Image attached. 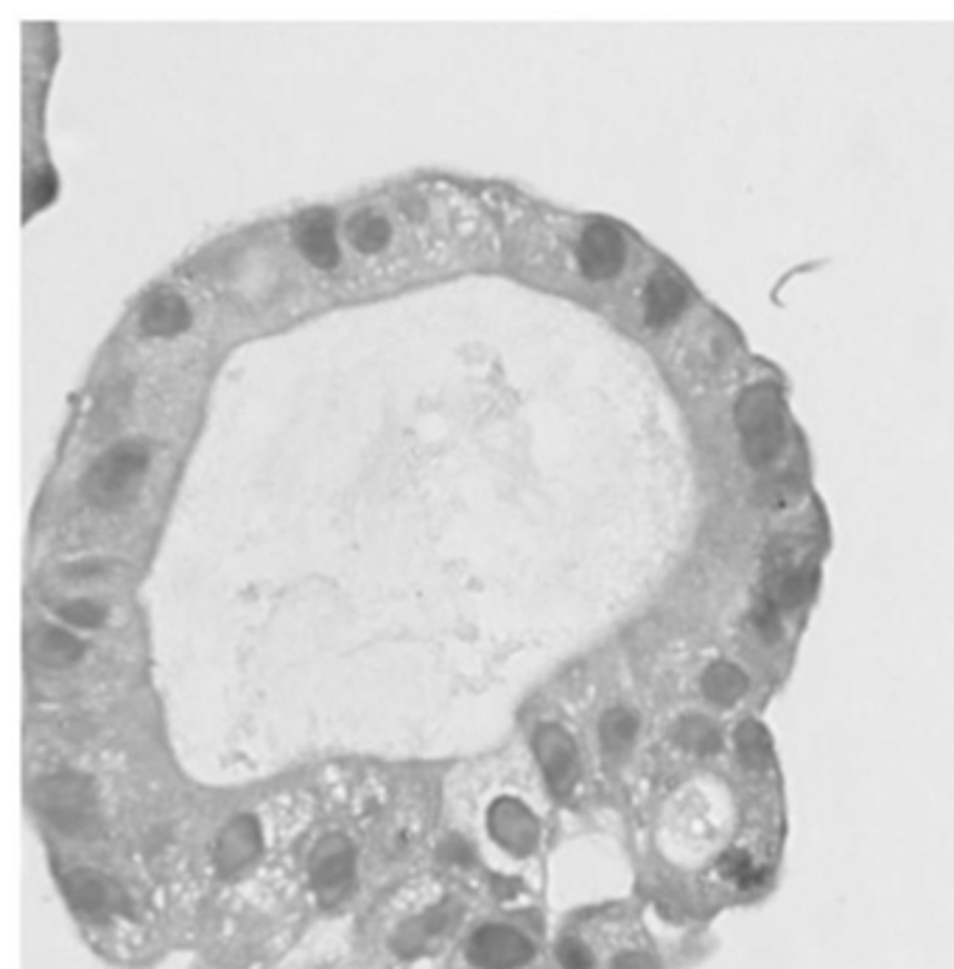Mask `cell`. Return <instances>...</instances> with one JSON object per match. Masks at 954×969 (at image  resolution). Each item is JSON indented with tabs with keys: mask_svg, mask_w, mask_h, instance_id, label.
I'll return each instance as SVG.
<instances>
[{
	"mask_svg": "<svg viewBox=\"0 0 954 969\" xmlns=\"http://www.w3.org/2000/svg\"><path fill=\"white\" fill-rule=\"evenodd\" d=\"M533 952V941L507 924H485L468 941V958L479 969H518Z\"/></svg>",
	"mask_w": 954,
	"mask_h": 969,
	"instance_id": "5",
	"label": "cell"
},
{
	"mask_svg": "<svg viewBox=\"0 0 954 969\" xmlns=\"http://www.w3.org/2000/svg\"><path fill=\"white\" fill-rule=\"evenodd\" d=\"M607 969H666V967H664V958H660V952L655 950L653 941L644 939V936H636V941L625 945L614 958H610Z\"/></svg>",
	"mask_w": 954,
	"mask_h": 969,
	"instance_id": "19",
	"label": "cell"
},
{
	"mask_svg": "<svg viewBox=\"0 0 954 969\" xmlns=\"http://www.w3.org/2000/svg\"><path fill=\"white\" fill-rule=\"evenodd\" d=\"M34 804L40 813L62 832H81L93 821V784L79 773H53L34 788Z\"/></svg>",
	"mask_w": 954,
	"mask_h": 969,
	"instance_id": "3",
	"label": "cell"
},
{
	"mask_svg": "<svg viewBox=\"0 0 954 969\" xmlns=\"http://www.w3.org/2000/svg\"><path fill=\"white\" fill-rule=\"evenodd\" d=\"M297 250L317 269H336L339 264V241H336V225L325 210H311L295 225Z\"/></svg>",
	"mask_w": 954,
	"mask_h": 969,
	"instance_id": "11",
	"label": "cell"
},
{
	"mask_svg": "<svg viewBox=\"0 0 954 969\" xmlns=\"http://www.w3.org/2000/svg\"><path fill=\"white\" fill-rule=\"evenodd\" d=\"M260 852V827L252 815H241L232 821L216 841V866L225 874H236L244 866L252 863Z\"/></svg>",
	"mask_w": 954,
	"mask_h": 969,
	"instance_id": "12",
	"label": "cell"
},
{
	"mask_svg": "<svg viewBox=\"0 0 954 969\" xmlns=\"http://www.w3.org/2000/svg\"><path fill=\"white\" fill-rule=\"evenodd\" d=\"M62 888L68 902L73 906V911L81 913V917L99 919L123 906L121 891H118L107 877L96 874V871H87V869L70 871V874L64 877Z\"/></svg>",
	"mask_w": 954,
	"mask_h": 969,
	"instance_id": "9",
	"label": "cell"
},
{
	"mask_svg": "<svg viewBox=\"0 0 954 969\" xmlns=\"http://www.w3.org/2000/svg\"><path fill=\"white\" fill-rule=\"evenodd\" d=\"M627 258L625 236L610 221H590L577 247V261L585 278L607 280L622 273Z\"/></svg>",
	"mask_w": 954,
	"mask_h": 969,
	"instance_id": "4",
	"label": "cell"
},
{
	"mask_svg": "<svg viewBox=\"0 0 954 969\" xmlns=\"http://www.w3.org/2000/svg\"><path fill=\"white\" fill-rule=\"evenodd\" d=\"M59 616H62V620H68L70 625L99 627V625H105L107 611L101 609L99 603H93V600H70V603H64L62 609H59Z\"/></svg>",
	"mask_w": 954,
	"mask_h": 969,
	"instance_id": "21",
	"label": "cell"
},
{
	"mask_svg": "<svg viewBox=\"0 0 954 969\" xmlns=\"http://www.w3.org/2000/svg\"><path fill=\"white\" fill-rule=\"evenodd\" d=\"M149 452L140 443H118L116 448L96 459L85 479L87 500L99 507H118L135 494V485L146 474Z\"/></svg>",
	"mask_w": 954,
	"mask_h": 969,
	"instance_id": "2",
	"label": "cell"
},
{
	"mask_svg": "<svg viewBox=\"0 0 954 969\" xmlns=\"http://www.w3.org/2000/svg\"><path fill=\"white\" fill-rule=\"evenodd\" d=\"M736 749L745 757L747 765L762 768L769 762V738L764 734L762 725H742L736 732Z\"/></svg>",
	"mask_w": 954,
	"mask_h": 969,
	"instance_id": "20",
	"label": "cell"
},
{
	"mask_svg": "<svg viewBox=\"0 0 954 969\" xmlns=\"http://www.w3.org/2000/svg\"><path fill=\"white\" fill-rule=\"evenodd\" d=\"M490 835L496 838L498 847H504L513 854H529L538 847L540 824L535 813L524 801L501 795L493 801L490 807Z\"/></svg>",
	"mask_w": 954,
	"mask_h": 969,
	"instance_id": "7",
	"label": "cell"
},
{
	"mask_svg": "<svg viewBox=\"0 0 954 969\" xmlns=\"http://www.w3.org/2000/svg\"><path fill=\"white\" fill-rule=\"evenodd\" d=\"M686 306V289L669 273H655L644 291V314L649 326H666Z\"/></svg>",
	"mask_w": 954,
	"mask_h": 969,
	"instance_id": "15",
	"label": "cell"
},
{
	"mask_svg": "<svg viewBox=\"0 0 954 969\" xmlns=\"http://www.w3.org/2000/svg\"><path fill=\"white\" fill-rule=\"evenodd\" d=\"M535 754H538L551 793H572L574 782H577V745H574L572 734L560 725H540L535 734Z\"/></svg>",
	"mask_w": 954,
	"mask_h": 969,
	"instance_id": "6",
	"label": "cell"
},
{
	"mask_svg": "<svg viewBox=\"0 0 954 969\" xmlns=\"http://www.w3.org/2000/svg\"><path fill=\"white\" fill-rule=\"evenodd\" d=\"M395 236H398L395 216L381 208H361L345 221L347 245H350V250L356 256L365 258V261L389 256V250L395 245Z\"/></svg>",
	"mask_w": 954,
	"mask_h": 969,
	"instance_id": "8",
	"label": "cell"
},
{
	"mask_svg": "<svg viewBox=\"0 0 954 969\" xmlns=\"http://www.w3.org/2000/svg\"><path fill=\"white\" fill-rule=\"evenodd\" d=\"M703 692H706V698L712 703L728 706V703H736L742 695H745L747 679L736 664L714 662L712 668L706 670V675H703Z\"/></svg>",
	"mask_w": 954,
	"mask_h": 969,
	"instance_id": "16",
	"label": "cell"
},
{
	"mask_svg": "<svg viewBox=\"0 0 954 969\" xmlns=\"http://www.w3.org/2000/svg\"><path fill=\"white\" fill-rule=\"evenodd\" d=\"M557 961H560L563 969H596L594 950L583 939H574V936H568V939L557 945Z\"/></svg>",
	"mask_w": 954,
	"mask_h": 969,
	"instance_id": "22",
	"label": "cell"
},
{
	"mask_svg": "<svg viewBox=\"0 0 954 969\" xmlns=\"http://www.w3.org/2000/svg\"><path fill=\"white\" fill-rule=\"evenodd\" d=\"M29 653L34 662L46 664V668H70L85 656V644L62 627H40L31 633Z\"/></svg>",
	"mask_w": 954,
	"mask_h": 969,
	"instance_id": "14",
	"label": "cell"
},
{
	"mask_svg": "<svg viewBox=\"0 0 954 969\" xmlns=\"http://www.w3.org/2000/svg\"><path fill=\"white\" fill-rule=\"evenodd\" d=\"M140 326L151 337H177L191 326V308L177 291L160 289L146 300L140 312Z\"/></svg>",
	"mask_w": 954,
	"mask_h": 969,
	"instance_id": "13",
	"label": "cell"
},
{
	"mask_svg": "<svg viewBox=\"0 0 954 969\" xmlns=\"http://www.w3.org/2000/svg\"><path fill=\"white\" fill-rule=\"evenodd\" d=\"M443 858L448 860V863H459V866H468L470 863V847L463 841V838H451V841L443 847Z\"/></svg>",
	"mask_w": 954,
	"mask_h": 969,
	"instance_id": "24",
	"label": "cell"
},
{
	"mask_svg": "<svg viewBox=\"0 0 954 969\" xmlns=\"http://www.w3.org/2000/svg\"><path fill=\"white\" fill-rule=\"evenodd\" d=\"M636 732H638V718L630 712V709L625 706L607 709L605 718H602L599 723L602 751L610 757L625 754V751L633 745V740H636Z\"/></svg>",
	"mask_w": 954,
	"mask_h": 969,
	"instance_id": "17",
	"label": "cell"
},
{
	"mask_svg": "<svg viewBox=\"0 0 954 969\" xmlns=\"http://www.w3.org/2000/svg\"><path fill=\"white\" fill-rule=\"evenodd\" d=\"M53 191H57V182H53V177L48 175V171H40V175H37L34 180L29 182V202H31V210L46 208V205L51 202Z\"/></svg>",
	"mask_w": 954,
	"mask_h": 969,
	"instance_id": "23",
	"label": "cell"
},
{
	"mask_svg": "<svg viewBox=\"0 0 954 969\" xmlns=\"http://www.w3.org/2000/svg\"><path fill=\"white\" fill-rule=\"evenodd\" d=\"M356 874V852L350 843L330 841L322 847L314 858L311 866V882L314 891L322 902H336L347 891V886L354 882Z\"/></svg>",
	"mask_w": 954,
	"mask_h": 969,
	"instance_id": "10",
	"label": "cell"
},
{
	"mask_svg": "<svg viewBox=\"0 0 954 969\" xmlns=\"http://www.w3.org/2000/svg\"><path fill=\"white\" fill-rule=\"evenodd\" d=\"M446 924H448L446 911L426 913V917L415 919V922H409L404 930H400V936L395 939V950H398L400 956H415V952H420L423 945H426L431 936L440 933Z\"/></svg>",
	"mask_w": 954,
	"mask_h": 969,
	"instance_id": "18",
	"label": "cell"
},
{
	"mask_svg": "<svg viewBox=\"0 0 954 969\" xmlns=\"http://www.w3.org/2000/svg\"><path fill=\"white\" fill-rule=\"evenodd\" d=\"M736 426L751 465H767L784 446V404L775 384H756L736 401Z\"/></svg>",
	"mask_w": 954,
	"mask_h": 969,
	"instance_id": "1",
	"label": "cell"
}]
</instances>
